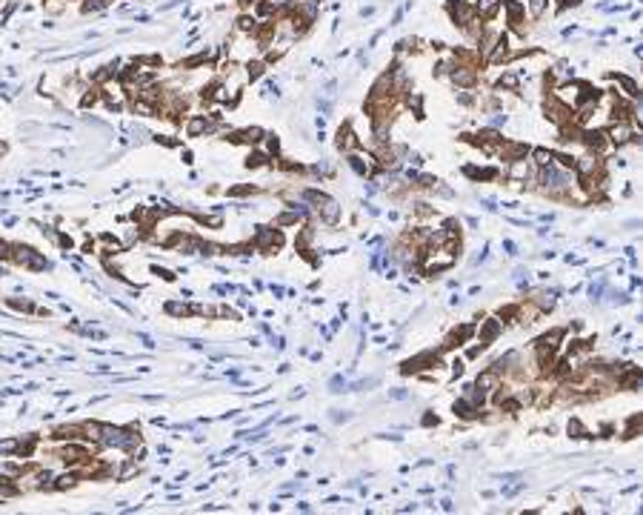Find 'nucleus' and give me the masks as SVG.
<instances>
[{
  "label": "nucleus",
  "instance_id": "nucleus-1",
  "mask_svg": "<svg viewBox=\"0 0 643 515\" xmlns=\"http://www.w3.org/2000/svg\"><path fill=\"white\" fill-rule=\"evenodd\" d=\"M540 181H543V189L546 192H552V195H561L569 189V169H558V166H543V175H540Z\"/></svg>",
  "mask_w": 643,
  "mask_h": 515
},
{
  "label": "nucleus",
  "instance_id": "nucleus-2",
  "mask_svg": "<svg viewBox=\"0 0 643 515\" xmlns=\"http://www.w3.org/2000/svg\"><path fill=\"white\" fill-rule=\"evenodd\" d=\"M303 198H306V200H314V203H317V212L323 215V220H326V223H334V220H337L340 209H337V203H334L332 198L320 195V192H303Z\"/></svg>",
  "mask_w": 643,
  "mask_h": 515
},
{
  "label": "nucleus",
  "instance_id": "nucleus-3",
  "mask_svg": "<svg viewBox=\"0 0 643 515\" xmlns=\"http://www.w3.org/2000/svg\"><path fill=\"white\" fill-rule=\"evenodd\" d=\"M546 117H549L552 123L563 126V123H569V120H572V106H569V103H561L558 98L549 100V103H546Z\"/></svg>",
  "mask_w": 643,
  "mask_h": 515
},
{
  "label": "nucleus",
  "instance_id": "nucleus-4",
  "mask_svg": "<svg viewBox=\"0 0 643 515\" xmlns=\"http://www.w3.org/2000/svg\"><path fill=\"white\" fill-rule=\"evenodd\" d=\"M575 169L580 178H594L600 172V161L597 158H580V161H575Z\"/></svg>",
  "mask_w": 643,
  "mask_h": 515
},
{
  "label": "nucleus",
  "instance_id": "nucleus-5",
  "mask_svg": "<svg viewBox=\"0 0 643 515\" xmlns=\"http://www.w3.org/2000/svg\"><path fill=\"white\" fill-rule=\"evenodd\" d=\"M509 175L514 178V181H526V178H532V175H535V169H532V163H529L526 158H517V161H512Z\"/></svg>",
  "mask_w": 643,
  "mask_h": 515
},
{
  "label": "nucleus",
  "instance_id": "nucleus-6",
  "mask_svg": "<svg viewBox=\"0 0 643 515\" xmlns=\"http://www.w3.org/2000/svg\"><path fill=\"white\" fill-rule=\"evenodd\" d=\"M609 137H612V143H626V140H632V129L626 126V120H620V123H615L609 129Z\"/></svg>",
  "mask_w": 643,
  "mask_h": 515
},
{
  "label": "nucleus",
  "instance_id": "nucleus-7",
  "mask_svg": "<svg viewBox=\"0 0 643 515\" xmlns=\"http://www.w3.org/2000/svg\"><path fill=\"white\" fill-rule=\"evenodd\" d=\"M497 381H500V375H497L495 369L480 372V375H478V389H480V392H492V389L497 386Z\"/></svg>",
  "mask_w": 643,
  "mask_h": 515
},
{
  "label": "nucleus",
  "instance_id": "nucleus-8",
  "mask_svg": "<svg viewBox=\"0 0 643 515\" xmlns=\"http://www.w3.org/2000/svg\"><path fill=\"white\" fill-rule=\"evenodd\" d=\"M452 17L458 20V26H466V23H472V20H475V12H472V9H469V6L461 0V3L452 9Z\"/></svg>",
  "mask_w": 643,
  "mask_h": 515
},
{
  "label": "nucleus",
  "instance_id": "nucleus-9",
  "mask_svg": "<svg viewBox=\"0 0 643 515\" xmlns=\"http://www.w3.org/2000/svg\"><path fill=\"white\" fill-rule=\"evenodd\" d=\"M452 81H455L458 86H469L472 81H475V72H472L469 66H458L455 72H452Z\"/></svg>",
  "mask_w": 643,
  "mask_h": 515
},
{
  "label": "nucleus",
  "instance_id": "nucleus-10",
  "mask_svg": "<svg viewBox=\"0 0 643 515\" xmlns=\"http://www.w3.org/2000/svg\"><path fill=\"white\" fill-rule=\"evenodd\" d=\"M337 146L340 149H355L358 146V140H355V135H352V129L349 126H340V132H337Z\"/></svg>",
  "mask_w": 643,
  "mask_h": 515
},
{
  "label": "nucleus",
  "instance_id": "nucleus-11",
  "mask_svg": "<svg viewBox=\"0 0 643 515\" xmlns=\"http://www.w3.org/2000/svg\"><path fill=\"white\" fill-rule=\"evenodd\" d=\"M497 332H500V324H497V321H489V324L480 329V347H486L489 341H495Z\"/></svg>",
  "mask_w": 643,
  "mask_h": 515
},
{
  "label": "nucleus",
  "instance_id": "nucleus-12",
  "mask_svg": "<svg viewBox=\"0 0 643 515\" xmlns=\"http://www.w3.org/2000/svg\"><path fill=\"white\" fill-rule=\"evenodd\" d=\"M455 415L463 418V421H472V418L478 415V409H475V404H469V401H458V404H455Z\"/></svg>",
  "mask_w": 643,
  "mask_h": 515
},
{
  "label": "nucleus",
  "instance_id": "nucleus-13",
  "mask_svg": "<svg viewBox=\"0 0 643 515\" xmlns=\"http://www.w3.org/2000/svg\"><path fill=\"white\" fill-rule=\"evenodd\" d=\"M580 137H583V143H586V146H594V149H600V146H603V132H597V129H586Z\"/></svg>",
  "mask_w": 643,
  "mask_h": 515
},
{
  "label": "nucleus",
  "instance_id": "nucleus-14",
  "mask_svg": "<svg viewBox=\"0 0 643 515\" xmlns=\"http://www.w3.org/2000/svg\"><path fill=\"white\" fill-rule=\"evenodd\" d=\"M561 338H563V329H552L549 335H543L538 344L540 347H552V349H558V344H561Z\"/></svg>",
  "mask_w": 643,
  "mask_h": 515
},
{
  "label": "nucleus",
  "instance_id": "nucleus-15",
  "mask_svg": "<svg viewBox=\"0 0 643 515\" xmlns=\"http://www.w3.org/2000/svg\"><path fill=\"white\" fill-rule=\"evenodd\" d=\"M212 126H209V120L206 117H192L189 120V135H200V132H209Z\"/></svg>",
  "mask_w": 643,
  "mask_h": 515
},
{
  "label": "nucleus",
  "instance_id": "nucleus-16",
  "mask_svg": "<svg viewBox=\"0 0 643 515\" xmlns=\"http://www.w3.org/2000/svg\"><path fill=\"white\" fill-rule=\"evenodd\" d=\"M500 0H478V9L483 12V17H495Z\"/></svg>",
  "mask_w": 643,
  "mask_h": 515
},
{
  "label": "nucleus",
  "instance_id": "nucleus-17",
  "mask_svg": "<svg viewBox=\"0 0 643 515\" xmlns=\"http://www.w3.org/2000/svg\"><path fill=\"white\" fill-rule=\"evenodd\" d=\"M497 37H500V34H486V37H483V46H480V57H483V60H489V54H492V49H495V43H497Z\"/></svg>",
  "mask_w": 643,
  "mask_h": 515
},
{
  "label": "nucleus",
  "instance_id": "nucleus-18",
  "mask_svg": "<svg viewBox=\"0 0 643 515\" xmlns=\"http://www.w3.org/2000/svg\"><path fill=\"white\" fill-rule=\"evenodd\" d=\"M349 166L355 169L358 175H369V161H363L360 155H352V158H349Z\"/></svg>",
  "mask_w": 643,
  "mask_h": 515
},
{
  "label": "nucleus",
  "instance_id": "nucleus-19",
  "mask_svg": "<svg viewBox=\"0 0 643 515\" xmlns=\"http://www.w3.org/2000/svg\"><path fill=\"white\" fill-rule=\"evenodd\" d=\"M503 158L506 161H517V158H526V146H503Z\"/></svg>",
  "mask_w": 643,
  "mask_h": 515
},
{
  "label": "nucleus",
  "instance_id": "nucleus-20",
  "mask_svg": "<svg viewBox=\"0 0 643 515\" xmlns=\"http://www.w3.org/2000/svg\"><path fill=\"white\" fill-rule=\"evenodd\" d=\"M134 112H140L143 117H152L154 115V106H152L149 100H134Z\"/></svg>",
  "mask_w": 643,
  "mask_h": 515
},
{
  "label": "nucleus",
  "instance_id": "nucleus-21",
  "mask_svg": "<svg viewBox=\"0 0 643 515\" xmlns=\"http://www.w3.org/2000/svg\"><path fill=\"white\" fill-rule=\"evenodd\" d=\"M555 158H552V152H546V149H535V163L538 166H549Z\"/></svg>",
  "mask_w": 643,
  "mask_h": 515
},
{
  "label": "nucleus",
  "instance_id": "nucleus-22",
  "mask_svg": "<svg viewBox=\"0 0 643 515\" xmlns=\"http://www.w3.org/2000/svg\"><path fill=\"white\" fill-rule=\"evenodd\" d=\"M546 9V0H529V15L532 17H540Z\"/></svg>",
  "mask_w": 643,
  "mask_h": 515
},
{
  "label": "nucleus",
  "instance_id": "nucleus-23",
  "mask_svg": "<svg viewBox=\"0 0 643 515\" xmlns=\"http://www.w3.org/2000/svg\"><path fill=\"white\" fill-rule=\"evenodd\" d=\"M17 444H20V441H12V438H9V441H0V455H15Z\"/></svg>",
  "mask_w": 643,
  "mask_h": 515
},
{
  "label": "nucleus",
  "instance_id": "nucleus-24",
  "mask_svg": "<svg viewBox=\"0 0 643 515\" xmlns=\"http://www.w3.org/2000/svg\"><path fill=\"white\" fill-rule=\"evenodd\" d=\"M237 26H240V32H255V17L243 15L240 20H237Z\"/></svg>",
  "mask_w": 643,
  "mask_h": 515
},
{
  "label": "nucleus",
  "instance_id": "nucleus-25",
  "mask_svg": "<svg viewBox=\"0 0 643 515\" xmlns=\"http://www.w3.org/2000/svg\"><path fill=\"white\" fill-rule=\"evenodd\" d=\"M480 140H483V143H495V140H500V135L495 132V129H483V132L478 135Z\"/></svg>",
  "mask_w": 643,
  "mask_h": 515
},
{
  "label": "nucleus",
  "instance_id": "nucleus-26",
  "mask_svg": "<svg viewBox=\"0 0 643 515\" xmlns=\"http://www.w3.org/2000/svg\"><path fill=\"white\" fill-rule=\"evenodd\" d=\"M260 163H266V155H263V152H255V155H249V161H246L249 169H252V166H260Z\"/></svg>",
  "mask_w": 643,
  "mask_h": 515
},
{
  "label": "nucleus",
  "instance_id": "nucleus-27",
  "mask_svg": "<svg viewBox=\"0 0 643 515\" xmlns=\"http://www.w3.org/2000/svg\"><path fill=\"white\" fill-rule=\"evenodd\" d=\"M497 86H500V89H503V86H506V89H514V86H517V78H514V75H503V78L497 81Z\"/></svg>",
  "mask_w": 643,
  "mask_h": 515
},
{
  "label": "nucleus",
  "instance_id": "nucleus-28",
  "mask_svg": "<svg viewBox=\"0 0 643 515\" xmlns=\"http://www.w3.org/2000/svg\"><path fill=\"white\" fill-rule=\"evenodd\" d=\"M260 75H263V63H249V78L252 81H257Z\"/></svg>",
  "mask_w": 643,
  "mask_h": 515
},
{
  "label": "nucleus",
  "instance_id": "nucleus-29",
  "mask_svg": "<svg viewBox=\"0 0 643 515\" xmlns=\"http://www.w3.org/2000/svg\"><path fill=\"white\" fill-rule=\"evenodd\" d=\"M103 6H106V0H89L83 9H86V12H98V9H103Z\"/></svg>",
  "mask_w": 643,
  "mask_h": 515
},
{
  "label": "nucleus",
  "instance_id": "nucleus-30",
  "mask_svg": "<svg viewBox=\"0 0 643 515\" xmlns=\"http://www.w3.org/2000/svg\"><path fill=\"white\" fill-rule=\"evenodd\" d=\"M72 484H75V475H63V478H57L54 487H57V489H66V487H72Z\"/></svg>",
  "mask_w": 643,
  "mask_h": 515
},
{
  "label": "nucleus",
  "instance_id": "nucleus-31",
  "mask_svg": "<svg viewBox=\"0 0 643 515\" xmlns=\"http://www.w3.org/2000/svg\"><path fill=\"white\" fill-rule=\"evenodd\" d=\"M243 135H246V140H252V143H255V140H260V135H263V132H260V129L255 126V129H246Z\"/></svg>",
  "mask_w": 643,
  "mask_h": 515
},
{
  "label": "nucleus",
  "instance_id": "nucleus-32",
  "mask_svg": "<svg viewBox=\"0 0 643 515\" xmlns=\"http://www.w3.org/2000/svg\"><path fill=\"white\" fill-rule=\"evenodd\" d=\"M340 386H343V378H332V392H343Z\"/></svg>",
  "mask_w": 643,
  "mask_h": 515
},
{
  "label": "nucleus",
  "instance_id": "nucleus-33",
  "mask_svg": "<svg viewBox=\"0 0 643 515\" xmlns=\"http://www.w3.org/2000/svg\"><path fill=\"white\" fill-rule=\"evenodd\" d=\"M9 255H12V246H9V244H3V241H0V258H9Z\"/></svg>",
  "mask_w": 643,
  "mask_h": 515
},
{
  "label": "nucleus",
  "instance_id": "nucleus-34",
  "mask_svg": "<svg viewBox=\"0 0 643 515\" xmlns=\"http://www.w3.org/2000/svg\"><path fill=\"white\" fill-rule=\"evenodd\" d=\"M266 3H269L272 9H281V6H286V3H289V0H266Z\"/></svg>",
  "mask_w": 643,
  "mask_h": 515
},
{
  "label": "nucleus",
  "instance_id": "nucleus-35",
  "mask_svg": "<svg viewBox=\"0 0 643 515\" xmlns=\"http://www.w3.org/2000/svg\"><path fill=\"white\" fill-rule=\"evenodd\" d=\"M423 424H426V427H429V424H437V418H435V415H423Z\"/></svg>",
  "mask_w": 643,
  "mask_h": 515
},
{
  "label": "nucleus",
  "instance_id": "nucleus-36",
  "mask_svg": "<svg viewBox=\"0 0 643 515\" xmlns=\"http://www.w3.org/2000/svg\"><path fill=\"white\" fill-rule=\"evenodd\" d=\"M569 3H572V6H577V3H580V0H569Z\"/></svg>",
  "mask_w": 643,
  "mask_h": 515
}]
</instances>
